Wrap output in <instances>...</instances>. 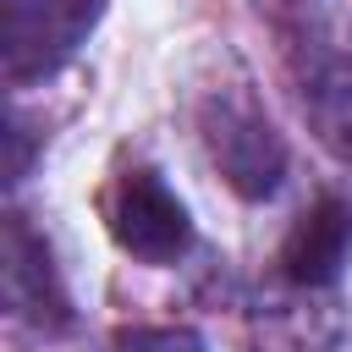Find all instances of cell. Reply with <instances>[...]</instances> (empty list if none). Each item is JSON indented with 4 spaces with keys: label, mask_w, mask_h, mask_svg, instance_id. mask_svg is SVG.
I'll list each match as a JSON object with an SVG mask.
<instances>
[{
    "label": "cell",
    "mask_w": 352,
    "mask_h": 352,
    "mask_svg": "<svg viewBox=\"0 0 352 352\" xmlns=\"http://www.w3.org/2000/svg\"><path fill=\"white\" fill-rule=\"evenodd\" d=\"M116 352H204V336L187 324H132L116 330Z\"/></svg>",
    "instance_id": "6"
},
{
    "label": "cell",
    "mask_w": 352,
    "mask_h": 352,
    "mask_svg": "<svg viewBox=\"0 0 352 352\" xmlns=\"http://www.w3.org/2000/svg\"><path fill=\"white\" fill-rule=\"evenodd\" d=\"M104 0H0V55L6 77H50L60 60L77 55V44L94 33Z\"/></svg>",
    "instance_id": "1"
},
{
    "label": "cell",
    "mask_w": 352,
    "mask_h": 352,
    "mask_svg": "<svg viewBox=\"0 0 352 352\" xmlns=\"http://www.w3.org/2000/svg\"><path fill=\"white\" fill-rule=\"evenodd\" d=\"M0 280H6V302L11 314H28V319H66V302L55 292V270H50V253L44 242H33V231L11 214L6 220V253H0Z\"/></svg>",
    "instance_id": "5"
},
{
    "label": "cell",
    "mask_w": 352,
    "mask_h": 352,
    "mask_svg": "<svg viewBox=\"0 0 352 352\" xmlns=\"http://www.w3.org/2000/svg\"><path fill=\"white\" fill-rule=\"evenodd\" d=\"M352 253V204L346 198H319L286 236L280 248V264L297 286H330L341 275Z\"/></svg>",
    "instance_id": "4"
},
{
    "label": "cell",
    "mask_w": 352,
    "mask_h": 352,
    "mask_svg": "<svg viewBox=\"0 0 352 352\" xmlns=\"http://www.w3.org/2000/svg\"><path fill=\"white\" fill-rule=\"evenodd\" d=\"M110 231L116 242L143 258V264H170L176 253H187L192 242V220L176 204V192L154 176V170H132L121 176L116 198H110Z\"/></svg>",
    "instance_id": "2"
},
{
    "label": "cell",
    "mask_w": 352,
    "mask_h": 352,
    "mask_svg": "<svg viewBox=\"0 0 352 352\" xmlns=\"http://www.w3.org/2000/svg\"><path fill=\"white\" fill-rule=\"evenodd\" d=\"M204 126H209V154L226 170V182L242 198H270L286 170V148H280L275 126L248 104H209Z\"/></svg>",
    "instance_id": "3"
}]
</instances>
